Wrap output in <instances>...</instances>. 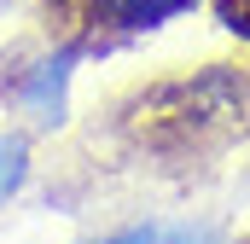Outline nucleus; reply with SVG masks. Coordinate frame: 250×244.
Listing matches in <instances>:
<instances>
[{
    "instance_id": "nucleus-1",
    "label": "nucleus",
    "mask_w": 250,
    "mask_h": 244,
    "mask_svg": "<svg viewBox=\"0 0 250 244\" xmlns=\"http://www.w3.org/2000/svg\"><path fill=\"white\" fill-rule=\"evenodd\" d=\"M93 29H157L163 18L187 12L198 0H76Z\"/></svg>"
},
{
    "instance_id": "nucleus-2",
    "label": "nucleus",
    "mask_w": 250,
    "mask_h": 244,
    "mask_svg": "<svg viewBox=\"0 0 250 244\" xmlns=\"http://www.w3.org/2000/svg\"><path fill=\"white\" fill-rule=\"evenodd\" d=\"M64 76H70V53L64 59H53V64H41L35 70V81L23 87V105L35 111L41 122H59V93H64Z\"/></svg>"
},
{
    "instance_id": "nucleus-3",
    "label": "nucleus",
    "mask_w": 250,
    "mask_h": 244,
    "mask_svg": "<svg viewBox=\"0 0 250 244\" xmlns=\"http://www.w3.org/2000/svg\"><path fill=\"white\" fill-rule=\"evenodd\" d=\"M105 244H209V227H192V221H140Z\"/></svg>"
},
{
    "instance_id": "nucleus-4",
    "label": "nucleus",
    "mask_w": 250,
    "mask_h": 244,
    "mask_svg": "<svg viewBox=\"0 0 250 244\" xmlns=\"http://www.w3.org/2000/svg\"><path fill=\"white\" fill-rule=\"evenodd\" d=\"M29 181V140L23 134H0V203Z\"/></svg>"
},
{
    "instance_id": "nucleus-5",
    "label": "nucleus",
    "mask_w": 250,
    "mask_h": 244,
    "mask_svg": "<svg viewBox=\"0 0 250 244\" xmlns=\"http://www.w3.org/2000/svg\"><path fill=\"white\" fill-rule=\"evenodd\" d=\"M221 18H227L233 29H245V35H250V0H221Z\"/></svg>"
}]
</instances>
